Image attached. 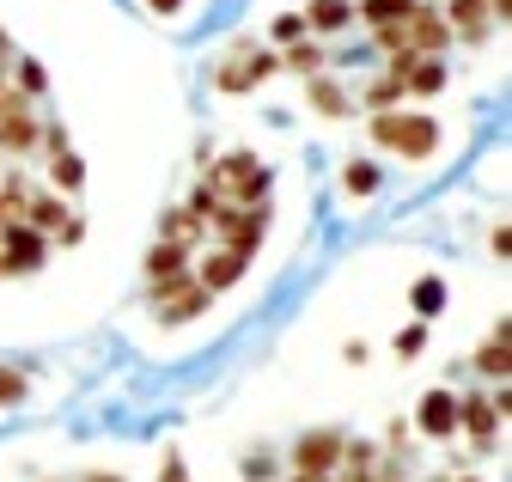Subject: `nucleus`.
Returning a JSON list of instances; mask_svg holds the SVG:
<instances>
[{"instance_id":"nucleus-1","label":"nucleus","mask_w":512,"mask_h":482,"mask_svg":"<svg viewBox=\"0 0 512 482\" xmlns=\"http://www.w3.org/2000/svg\"><path fill=\"white\" fill-rule=\"evenodd\" d=\"M372 141L403 153V159H427L433 141H439V123H433V116H397V110H384V116H372Z\"/></svg>"},{"instance_id":"nucleus-2","label":"nucleus","mask_w":512,"mask_h":482,"mask_svg":"<svg viewBox=\"0 0 512 482\" xmlns=\"http://www.w3.org/2000/svg\"><path fill=\"white\" fill-rule=\"evenodd\" d=\"M275 68H281V55H263L256 43H238V49L226 55V62H220L214 86H220L226 98H244V92H256V86H263V80H269Z\"/></svg>"},{"instance_id":"nucleus-3","label":"nucleus","mask_w":512,"mask_h":482,"mask_svg":"<svg viewBox=\"0 0 512 482\" xmlns=\"http://www.w3.org/2000/svg\"><path fill=\"white\" fill-rule=\"evenodd\" d=\"M208 226H220V232H226V251L250 263L256 245H263V232H269V202H263V208H232V202H220V208L208 214Z\"/></svg>"},{"instance_id":"nucleus-4","label":"nucleus","mask_w":512,"mask_h":482,"mask_svg":"<svg viewBox=\"0 0 512 482\" xmlns=\"http://www.w3.org/2000/svg\"><path fill=\"white\" fill-rule=\"evenodd\" d=\"M0 263H7V275H31V269H43V263H49V238H43L37 226H25V220L0 226Z\"/></svg>"},{"instance_id":"nucleus-5","label":"nucleus","mask_w":512,"mask_h":482,"mask_svg":"<svg viewBox=\"0 0 512 482\" xmlns=\"http://www.w3.org/2000/svg\"><path fill=\"white\" fill-rule=\"evenodd\" d=\"M403 37H409V49H415V55H439L445 43H452V25L439 19L433 0H415L409 19H403Z\"/></svg>"},{"instance_id":"nucleus-6","label":"nucleus","mask_w":512,"mask_h":482,"mask_svg":"<svg viewBox=\"0 0 512 482\" xmlns=\"http://www.w3.org/2000/svg\"><path fill=\"white\" fill-rule=\"evenodd\" d=\"M342 434L336 428H317V434H305L299 446H293V464H299V476H330L336 464H342Z\"/></svg>"},{"instance_id":"nucleus-7","label":"nucleus","mask_w":512,"mask_h":482,"mask_svg":"<svg viewBox=\"0 0 512 482\" xmlns=\"http://www.w3.org/2000/svg\"><path fill=\"white\" fill-rule=\"evenodd\" d=\"M415 428L433 434V440H452V434H458V397L445 391V385H433V391L421 397V409H415Z\"/></svg>"},{"instance_id":"nucleus-8","label":"nucleus","mask_w":512,"mask_h":482,"mask_svg":"<svg viewBox=\"0 0 512 482\" xmlns=\"http://www.w3.org/2000/svg\"><path fill=\"white\" fill-rule=\"evenodd\" d=\"M458 428L482 446V452H494V434H500V415H494V403H488V391H470V397H458Z\"/></svg>"},{"instance_id":"nucleus-9","label":"nucleus","mask_w":512,"mask_h":482,"mask_svg":"<svg viewBox=\"0 0 512 482\" xmlns=\"http://www.w3.org/2000/svg\"><path fill=\"white\" fill-rule=\"evenodd\" d=\"M439 19H445V25H458L464 43H482V37H488V0H445Z\"/></svg>"},{"instance_id":"nucleus-10","label":"nucleus","mask_w":512,"mask_h":482,"mask_svg":"<svg viewBox=\"0 0 512 482\" xmlns=\"http://www.w3.org/2000/svg\"><path fill=\"white\" fill-rule=\"evenodd\" d=\"M476 373H482L488 385H506V373H512V354H506V318H500L494 336L476 348Z\"/></svg>"},{"instance_id":"nucleus-11","label":"nucleus","mask_w":512,"mask_h":482,"mask_svg":"<svg viewBox=\"0 0 512 482\" xmlns=\"http://www.w3.org/2000/svg\"><path fill=\"white\" fill-rule=\"evenodd\" d=\"M208 287L196 281V287H183V293H171V299H159V324H189V318H202L208 312Z\"/></svg>"},{"instance_id":"nucleus-12","label":"nucleus","mask_w":512,"mask_h":482,"mask_svg":"<svg viewBox=\"0 0 512 482\" xmlns=\"http://www.w3.org/2000/svg\"><path fill=\"white\" fill-rule=\"evenodd\" d=\"M299 19H305V31H342L354 19V0H311Z\"/></svg>"},{"instance_id":"nucleus-13","label":"nucleus","mask_w":512,"mask_h":482,"mask_svg":"<svg viewBox=\"0 0 512 482\" xmlns=\"http://www.w3.org/2000/svg\"><path fill=\"white\" fill-rule=\"evenodd\" d=\"M403 92H415V98H439L445 92V62L439 55H421V62L409 68V80H403Z\"/></svg>"},{"instance_id":"nucleus-14","label":"nucleus","mask_w":512,"mask_h":482,"mask_svg":"<svg viewBox=\"0 0 512 482\" xmlns=\"http://www.w3.org/2000/svg\"><path fill=\"white\" fill-rule=\"evenodd\" d=\"M183 269H189V251L171 245V238H159V245L147 251V281H171V275H183Z\"/></svg>"},{"instance_id":"nucleus-15","label":"nucleus","mask_w":512,"mask_h":482,"mask_svg":"<svg viewBox=\"0 0 512 482\" xmlns=\"http://www.w3.org/2000/svg\"><path fill=\"white\" fill-rule=\"evenodd\" d=\"M305 98H311V110H317V116H348V110H354V104L342 98V86H336L330 74H311V86H305Z\"/></svg>"},{"instance_id":"nucleus-16","label":"nucleus","mask_w":512,"mask_h":482,"mask_svg":"<svg viewBox=\"0 0 512 482\" xmlns=\"http://www.w3.org/2000/svg\"><path fill=\"white\" fill-rule=\"evenodd\" d=\"M61 220H68V214H61V196H49V190H31V196H25V226H37V232L49 238Z\"/></svg>"},{"instance_id":"nucleus-17","label":"nucleus","mask_w":512,"mask_h":482,"mask_svg":"<svg viewBox=\"0 0 512 482\" xmlns=\"http://www.w3.org/2000/svg\"><path fill=\"white\" fill-rule=\"evenodd\" d=\"M238 275H244V257H232V251H214V257H208V263L196 269V281H202L208 293H220V287H232Z\"/></svg>"},{"instance_id":"nucleus-18","label":"nucleus","mask_w":512,"mask_h":482,"mask_svg":"<svg viewBox=\"0 0 512 482\" xmlns=\"http://www.w3.org/2000/svg\"><path fill=\"white\" fill-rule=\"evenodd\" d=\"M409 7H415V0H360L354 13L378 31V25H403V19H409Z\"/></svg>"},{"instance_id":"nucleus-19","label":"nucleus","mask_w":512,"mask_h":482,"mask_svg":"<svg viewBox=\"0 0 512 482\" xmlns=\"http://www.w3.org/2000/svg\"><path fill=\"white\" fill-rule=\"evenodd\" d=\"M360 98H366V110H372V116H384V110H397V104H403V80L378 74V80H372V86H366Z\"/></svg>"},{"instance_id":"nucleus-20","label":"nucleus","mask_w":512,"mask_h":482,"mask_svg":"<svg viewBox=\"0 0 512 482\" xmlns=\"http://www.w3.org/2000/svg\"><path fill=\"white\" fill-rule=\"evenodd\" d=\"M49 177H55V190H80V184H86V159H80L74 147L55 153V159H49Z\"/></svg>"},{"instance_id":"nucleus-21","label":"nucleus","mask_w":512,"mask_h":482,"mask_svg":"<svg viewBox=\"0 0 512 482\" xmlns=\"http://www.w3.org/2000/svg\"><path fill=\"white\" fill-rule=\"evenodd\" d=\"M165 238H171V245H183V251H196V238H202V220L189 214V208H177V214H165Z\"/></svg>"},{"instance_id":"nucleus-22","label":"nucleus","mask_w":512,"mask_h":482,"mask_svg":"<svg viewBox=\"0 0 512 482\" xmlns=\"http://www.w3.org/2000/svg\"><path fill=\"white\" fill-rule=\"evenodd\" d=\"M324 62H330L324 43H293V49H287V68L305 74V80H311V74H324Z\"/></svg>"},{"instance_id":"nucleus-23","label":"nucleus","mask_w":512,"mask_h":482,"mask_svg":"<svg viewBox=\"0 0 512 482\" xmlns=\"http://www.w3.org/2000/svg\"><path fill=\"white\" fill-rule=\"evenodd\" d=\"M342 184H348V196H372V190H378V165H372V159H348Z\"/></svg>"},{"instance_id":"nucleus-24","label":"nucleus","mask_w":512,"mask_h":482,"mask_svg":"<svg viewBox=\"0 0 512 482\" xmlns=\"http://www.w3.org/2000/svg\"><path fill=\"white\" fill-rule=\"evenodd\" d=\"M415 312H421V318L445 312V281H439V275H421V281H415Z\"/></svg>"},{"instance_id":"nucleus-25","label":"nucleus","mask_w":512,"mask_h":482,"mask_svg":"<svg viewBox=\"0 0 512 482\" xmlns=\"http://www.w3.org/2000/svg\"><path fill=\"white\" fill-rule=\"evenodd\" d=\"M13 74H19V92H25V98H43V92H49V74H43V62H31V55H25Z\"/></svg>"},{"instance_id":"nucleus-26","label":"nucleus","mask_w":512,"mask_h":482,"mask_svg":"<svg viewBox=\"0 0 512 482\" xmlns=\"http://www.w3.org/2000/svg\"><path fill=\"white\" fill-rule=\"evenodd\" d=\"M342 464H348V476H366V470H378V446L354 440V446H342Z\"/></svg>"},{"instance_id":"nucleus-27","label":"nucleus","mask_w":512,"mask_h":482,"mask_svg":"<svg viewBox=\"0 0 512 482\" xmlns=\"http://www.w3.org/2000/svg\"><path fill=\"white\" fill-rule=\"evenodd\" d=\"M25 373H13V367H0V403H25Z\"/></svg>"},{"instance_id":"nucleus-28","label":"nucleus","mask_w":512,"mask_h":482,"mask_svg":"<svg viewBox=\"0 0 512 482\" xmlns=\"http://www.w3.org/2000/svg\"><path fill=\"white\" fill-rule=\"evenodd\" d=\"M421 348H427V324H409V330L397 336V354H403V360H415Z\"/></svg>"},{"instance_id":"nucleus-29","label":"nucleus","mask_w":512,"mask_h":482,"mask_svg":"<svg viewBox=\"0 0 512 482\" xmlns=\"http://www.w3.org/2000/svg\"><path fill=\"white\" fill-rule=\"evenodd\" d=\"M372 43H378L384 55H397V49H403L409 37H403V25H378V31H372Z\"/></svg>"},{"instance_id":"nucleus-30","label":"nucleus","mask_w":512,"mask_h":482,"mask_svg":"<svg viewBox=\"0 0 512 482\" xmlns=\"http://www.w3.org/2000/svg\"><path fill=\"white\" fill-rule=\"evenodd\" d=\"M214 208H220V196H214V184H202L196 196H189V214H196V220H208Z\"/></svg>"},{"instance_id":"nucleus-31","label":"nucleus","mask_w":512,"mask_h":482,"mask_svg":"<svg viewBox=\"0 0 512 482\" xmlns=\"http://www.w3.org/2000/svg\"><path fill=\"white\" fill-rule=\"evenodd\" d=\"M183 287H196V275H171V281H153V306H159V299H171V293H183Z\"/></svg>"},{"instance_id":"nucleus-32","label":"nucleus","mask_w":512,"mask_h":482,"mask_svg":"<svg viewBox=\"0 0 512 482\" xmlns=\"http://www.w3.org/2000/svg\"><path fill=\"white\" fill-rule=\"evenodd\" d=\"M49 238H61V245H80V238H86V220H80V214H68V220H61Z\"/></svg>"},{"instance_id":"nucleus-33","label":"nucleus","mask_w":512,"mask_h":482,"mask_svg":"<svg viewBox=\"0 0 512 482\" xmlns=\"http://www.w3.org/2000/svg\"><path fill=\"white\" fill-rule=\"evenodd\" d=\"M275 37H281V43L305 37V19H299V13H281V19H275Z\"/></svg>"},{"instance_id":"nucleus-34","label":"nucleus","mask_w":512,"mask_h":482,"mask_svg":"<svg viewBox=\"0 0 512 482\" xmlns=\"http://www.w3.org/2000/svg\"><path fill=\"white\" fill-rule=\"evenodd\" d=\"M159 482H189V470H183V452H165V464H159Z\"/></svg>"},{"instance_id":"nucleus-35","label":"nucleus","mask_w":512,"mask_h":482,"mask_svg":"<svg viewBox=\"0 0 512 482\" xmlns=\"http://www.w3.org/2000/svg\"><path fill=\"white\" fill-rule=\"evenodd\" d=\"M415 62H421V55H415V49L403 43V49L391 55V80H409V68H415Z\"/></svg>"},{"instance_id":"nucleus-36","label":"nucleus","mask_w":512,"mask_h":482,"mask_svg":"<svg viewBox=\"0 0 512 482\" xmlns=\"http://www.w3.org/2000/svg\"><path fill=\"white\" fill-rule=\"evenodd\" d=\"M506 13H512V0H488V19H500V25H506Z\"/></svg>"},{"instance_id":"nucleus-37","label":"nucleus","mask_w":512,"mask_h":482,"mask_svg":"<svg viewBox=\"0 0 512 482\" xmlns=\"http://www.w3.org/2000/svg\"><path fill=\"white\" fill-rule=\"evenodd\" d=\"M147 7H153V13H177V7H183V0H147Z\"/></svg>"},{"instance_id":"nucleus-38","label":"nucleus","mask_w":512,"mask_h":482,"mask_svg":"<svg viewBox=\"0 0 512 482\" xmlns=\"http://www.w3.org/2000/svg\"><path fill=\"white\" fill-rule=\"evenodd\" d=\"M80 482H122L116 470H92V476H80Z\"/></svg>"},{"instance_id":"nucleus-39","label":"nucleus","mask_w":512,"mask_h":482,"mask_svg":"<svg viewBox=\"0 0 512 482\" xmlns=\"http://www.w3.org/2000/svg\"><path fill=\"white\" fill-rule=\"evenodd\" d=\"M458 482H476V476H458Z\"/></svg>"}]
</instances>
